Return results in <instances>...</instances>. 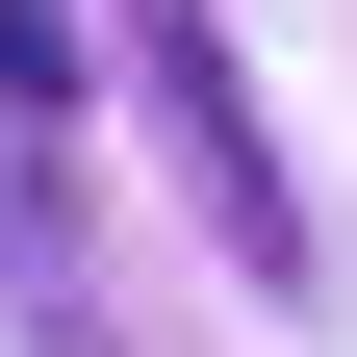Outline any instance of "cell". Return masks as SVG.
<instances>
[{
    "mask_svg": "<svg viewBox=\"0 0 357 357\" xmlns=\"http://www.w3.org/2000/svg\"><path fill=\"white\" fill-rule=\"evenodd\" d=\"M128 102H153L204 255H230L255 306H306V178H281V128H255V77H230V0H128Z\"/></svg>",
    "mask_w": 357,
    "mask_h": 357,
    "instance_id": "obj_1",
    "label": "cell"
}]
</instances>
